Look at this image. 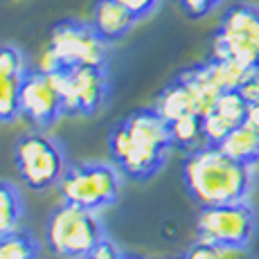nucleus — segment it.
Instances as JSON below:
<instances>
[{
    "label": "nucleus",
    "instance_id": "1",
    "mask_svg": "<svg viewBox=\"0 0 259 259\" xmlns=\"http://www.w3.org/2000/svg\"><path fill=\"white\" fill-rule=\"evenodd\" d=\"M169 122L156 108H140L113 126L108 136L113 162L126 178L149 181L167 162L171 149Z\"/></svg>",
    "mask_w": 259,
    "mask_h": 259
},
{
    "label": "nucleus",
    "instance_id": "2",
    "mask_svg": "<svg viewBox=\"0 0 259 259\" xmlns=\"http://www.w3.org/2000/svg\"><path fill=\"white\" fill-rule=\"evenodd\" d=\"M183 183L201 207L248 201L252 167L230 158L217 144H203L187 153L183 162Z\"/></svg>",
    "mask_w": 259,
    "mask_h": 259
},
{
    "label": "nucleus",
    "instance_id": "3",
    "mask_svg": "<svg viewBox=\"0 0 259 259\" xmlns=\"http://www.w3.org/2000/svg\"><path fill=\"white\" fill-rule=\"evenodd\" d=\"M104 237L97 212L66 201L54 207L46 223L48 246L61 259H83Z\"/></svg>",
    "mask_w": 259,
    "mask_h": 259
},
{
    "label": "nucleus",
    "instance_id": "4",
    "mask_svg": "<svg viewBox=\"0 0 259 259\" xmlns=\"http://www.w3.org/2000/svg\"><path fill=\"white\" fill-rule=\"evenodd\" d=\"M122 176L117 165L108 162H74L68 165L59 181V192L66 203L99 212L111 207L122 192Z\"/></svg>",
    "mask_w": 259,
    "mask_h": 259
},
{
    "label": "nucleus",
    "instance_id": "5",
    "mask_svg": "<svg viewBox=\"0 0 259 259\" xmlns=\"http://www.w3.org/2000/svg\"><path fill=\"white\" fill-rule=\"evenodd\" d=\"M14 162L23 185L32 192H46L59 185L68 169L66 151L48 133H23L14 144Z\"/></svg>",
    "mask_w": 259,
    "mask_h": 259
},
{
    "label": "nucleus",
    "instance_id": "6",
    "mask_svg": "<svg viewBox=\"0 0 259 259\" xmlns=\"http://www.w3.org/2000/svg\"><path fill=\"white\" fill-rule=\"evenodd\" d=\"M212 57L259 70V5L237 3L223 14L214 34Z\"/></svg>",
    "mask_w": 259,
    "mask_h": 259
},
{
    "label": "nucleus",
    "instance_id": "7",
    "mask_svg": "<svg viewBox=\"0 0 259 259\" xmlns=\"http://www.w3.org/2000/svg\"><path fill=\"white\" fill-rule=\"evenodd\" d=\"M257 230V214L248 201L205 205L198 210L196 235L198 241L232 246L246 250Z\"/></svg>",
    "mask_w": 259,
    "mask_h": 259
},
{
    "label": "nucleus",
    "instance_id": "8",
    "mask_svg": "<svg viewBox=\"0 0 259 259\" xmlns=\"http://www.w3.org/2000/svg\"><path fill=\"white\" fill-rule=\"evenodd\" d=\"M108 46L93 29L91 23L81 21H61L50 32L48 50L54 54L59 68H79L95 66L106 68Z\"/></svg>",
    "mask_w": 259,
    "mask_h": 259
},
{
    "label": "nucleus",
    "instance_id": "9",
    "mask_svg": "<svg viewBox=\"0 0 259 259\" xmlns=\"http://www.w3.org/2000/svg\"><path fill=\"white\" fill-rule=\"evenodd\" d=\"M52 74L57 79L66 115H95L106 106L111 95V79L106 68H61Z\"/></svg>",
    "mask_w": 259,
    "mask_h": 259
},
{
    "label": "nucleus",
    "instance_id": "10",
    "mask_svg": "<svg viewBox=\"0 0 259 259\" xmlns=\"http://www.w3.org/2000/svg\"><path fill=\"white\" fill-rule=\"evenodd\" d=\"M18 106H21V115L38 128L52 126L59 117L66 115L54 74L43 72L38 68H29L25 72L21 93H18Z\"/></svg>",
    "mask_w": 259,
    "mask_h": 259
},
{
    "label": "nucleus",
    "instance_id": "11",
    "mask_svg": "<svg viewBox=\"0 0 259 259\" xmlns=\"http://www.w3.org/2000/svg\"><path fill=\"white\" fill-rule=\"evenodd\" d=\"M136 23L138 18L117 0H97L91 14L93 29L106 43H115L119 38H124Z\"/></svg>",
    "mask_w": 259,
    "mask_h": 259
},
{
    "label": "nucleus",
    "instance_id": "12",
    "mask_svg": "<svg viewBox=\"0 0 259 259\" xmlns=\"http://www.w3.org/2000/svg\"><path fill=\"white\" fill-rule=\"evenodd\" d=\"M153 108H156L167 122H174V119H178L183 115H201L198 99L183 74H178L176 81H171L169 86L162 88V93L158 95L156 102H153Z\"/></svg>",
    "mask_w": 259,
    "mask_h": 259
},
{
    "label": "nucleus",
    "instance_id": "13",
    "mask_svg": "<svg viewBox=\"0 0 259 259\" xmlns=\"http://www.w3.org/2000/svg\"><path fill=\"white\" fill-rule=\"evenodd\" d=\"M217 147H221L228 156L243 162V165L255 167L259 162V133L252 131L246 122L232 128Z\"/></svg>",
    "mask_w": 259,
    "mask_h": 259
},
{
    "label": "nucleus",
    "instance_id": "14",
    "mask_svg": "<svg viewBox=\"0 0 259 259\" xmlns=\"http://www.w3.org/2000/svg\"><path fill=\"white\" fill-rule=\"evenodd\" d=\"M207 66V72H210L212 81L217 83L219 91H239L243 83L248 81L250 77L252 68H246L241 63L232 61V59H219V57H212L210 61H205Z\"/></svg>",
    "mask_w": 259,
    "mask_h": 259
},
{
    "label": "nucleus",
    "instance_id": "15",
    "mask_svg": "<svg viewBox=\"0 0 259 259\" xmlns=\"http://www.w3.org/2000/svg\"><path fill=\"white\" fill-rule=\"evenodd\" d=\"M169 131H171V144L181 151H196L205 142L203 136V119L201 115H183L174 122H169Z\"/></svg>",
    "mask_w": 259,
    "mask_h": 259
},
{
    "label": "nucleus",
    "instance_id": "16",
    "mask_svg": "<svg viewBox=\"0 0 259 259\" xmlns=\"http://www.w3.org/2000/svg\"><path fill=\"white\" fill-rule=\"evenodd\" d=\"M23 219V198L18 189L7 181H0V237L18 230Z\"/></svg>",
    "mask_w": 259,
    "mask_h": 259
},
{
    "label": "nucleus",
    "instance_id": "17",
    "mask_svg": "<svg viewBox=\"0 0 259 259\" xmlns=\"http://www.w3.org/2000/svg\"><path fill=\"white\" fill-rule=\"evenodd\" d=\"M38 241L21 228L0 237V259H38Z\"/></svg>",
    "mask_w": 259,
    "mask_h": 259
},
{
    "label": "nucleus",
    "instance_id": "18",
    "mask_svg": "<svg viewBox=\"0 0 259 259\" xmlns=\"http://www.w3.org/2000/svg\"><path fill=\"white\" fill-rule=\"evenodd\" d=\"M248 106H250V102L243 97L241 91H223L219 95V99H217L212 111L217 113L230 128H235L239 124L246 122Z\"/></svg>",
    "mask_w": 259,
    "mask_h": 259
},
{
    "label": "nucleus",
    "instance_id": "19",
    "mask_svg": "<svg viewBox=\"0 0 259 259\" xmlns=\"http://www.w3.org/2000/svg\"><path fill=\"white\" fill-rule=\"evenodd\" d=\"M21 81L23 79L0 77V122H14L21 115V106H18Z\"/></svg>",
    "mask_w": 259,
    "mask_h": 259
},
{
    "label": "nucleus",
    "instance_id": "20",
    "mask_svg": "<svg viewBox=\"0 0 259 259\" xmlns=\"http://www.w3.org/2000/svg\"><path fill=\"white\" fill-rule=\"evenodd\" d=\"M241 248H232V246H217V243H205L198 241L194 246H189V250L183 255V259H243Z\"/></svg>",
    "mask_w": 259,
    "mask_h": 259
},
{
    "label": "nucleus",
    "instance_id": "21",
    "mask_svg": "<svg viewBox=\"0 0 259 259\" xmlns=\"http://www.w3.org/2000/svg\"><path fill=\"white\" fill-rule=\"evenodd\" d=\"M27 59L16 46H0V77L23 79L27 72Z\"/></svg>",
    "mask_w": 259,
    "mask_h": 259
},
{
    "label": "nucleus",
    "instance_id": "22",
    "mask_svg": "<svg viewBox=\"0 0 259 259\" xmlns=\"http://www.w3.org/2000/svg\"><path fill=\"white\" fill-rule=\"evenodd\" d=\"M221 3L223 0H178V5H181L183 12H185L189 18H205L207 14H212Z\"/></svg>",
    "mask_w": 259,
    "mask_h": 259
},
{
    "label": "nucleus",
    "instance_id": "23",
    "mask_svg": "<svg viewBox=\"0 0 259 259\" xmlns=\"http://www.w3.org/2000/svg\"><path fill=\"white\" fill-rule=\"evenodd\" d=\"M83 259H124V252L115 246V241H111L108 237H104Z\"/></svg>",
    "mask_w": 259,
    "mask_h": 259
},
{
    "label": "nucleus",
    "instance_id": "24",
    "mask_svg": "<svg viewBox=\"0 0 259 259\" xmlns=\"http://www.w3.org/2000/svg\"><path fill=\"white\" fill-rule=\"evenodd\" d=\"M117 3L124 5V7H126L128 12L138 18V21H140V18L149 16V14L158 7V3H160V0H117Z\"/></svg>",
    "mask_w": 259,
    "mask_h": 259
},
{
    "label": "nucleus",
    "instance_id": "25",
    "mask_svg": "<svg viewBox=\"0 0 259 259\" xmlns=\"http://www.w3.org/2000/svg\"><path fill=\"white\" fill-rule=\"evenodd\" d=\"M239 91L243 93V97L248 99V102H259V70H255L248 77V81L243 83Z\"/></svg>",
    "mask_w": 259,
    "mask_h": 259
},
{
    "label": "nucleus",
    "instance_id": "26",
    "mask_svg": "<svg viewBox=\"0 0 259 259\" xmlns=\"http://www.w3.org/2000/svg\"><path fill=\"white\" fill-rule=\"evenodd\" d=\"M246 124L255 133H259V102H250V106H248V115H246Z\"/></svg>",
    "mask_w": 259,
    "mask_h": 259
},
{
    "label": "nucleus",
    "instance_id": "27",
    "mask_svg": "<svg viewBox=\"0 0 259 259\" xmlns=\"http://www.w3.org/2000/svg\"><path fill=\"white\" fill-rule=\"evenodd\" d=\"M181 259H183V257H181Z\"/></svg>",
    "mask_w": 259,
    "mask_h": 259
}]
</instances>
